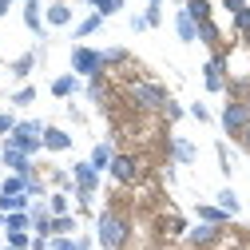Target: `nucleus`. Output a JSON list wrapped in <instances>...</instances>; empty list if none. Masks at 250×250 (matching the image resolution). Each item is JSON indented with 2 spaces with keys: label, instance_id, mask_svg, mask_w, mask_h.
Instances as JSON below:
<instances>
[{
  "label": "nucleus",
  "instance_id": "bb28decb",
  "mask_svg": "<svg viewBox=\"0 0 250 250\" xmlns=\"http://www.w3.org/2000/svg\"><path fill=\"white\" fill-rule=\"evenodd\" d=\"M199 40H203L207 48H218V44H223V36H218L214 20H203V24H199Z\"/></svg>",
  "mask_w": 250,
  "mask_h": 250
},
{
  "label": "nucleus",
  "instance_id": "9d476101",
  "mask_svg": "<svg viewBox=\"0 0 250 250\" xmlns=\"http://www.w3.org/2000/svg\"><path fill=\"white\" fill-rule=\"evenodd\" d=\"M218 238H223V227H210V223H199V227L187 230V242H191L195 250H207V246H214Z\"/></svg>",
  "mask_w": 250,
  "mask_h": 250
},
{
  "label": "nucleus",
  "instance_id": "393cba45",
  "mask_svg": "<svg viewBox=\"0 0 250 250\" xmlns=\"http://www.w3.org/2000/svg\"><path fill=\"white\" fill-rule=\"evenodd\" d=\"M0 195H28V175H8L0 183Z\"/></svg>",
  "mask_w": 250,
  "mask_h": 250
},
{
  "label": "nucleus",
  "instance_id": "7c9ffc66",
  "mask_svg": "<svg viewBox=\"0 0 250 250\" xmlns=\"http://www.w3.org/2000/svg\"><path fill=\"white\" fill-rule=\"evenodd\" d=\"M12 104H16V107L36 104V87H28V83H24V87H16V91H12Z\"/></svg>",
  "mask_w": 250,
  "mask_h": 250
},
{
  "label": "nucleus",
  "instance_id": "37998d69",
  "mask_svg": "<svg viewBox=\"0 0 250 250\" xmlns=\"http://www.w3.org/2000/svg\"><path fill=\"white\" fill-rule=\"evenodd\" d=\"M48 242H52V238H36V234H32V246H28V250H48Z\"/></svg>",
  "mask_w": 250,
  "mask_h": 250
},
{
  "label": "nucleus",
  "instance_id": "cd10ccee",
  "mask_svg": "<svg viewBox=\"0 0 250 250\" xmlns=\"http://www.w3.org/2000/svg\"><path fill=\"white\" fill-rule=\"evenodd\" d=\"M48 210H52V214H72V195H68V191H56V195L48 199Z\"/></svg>",
  "mask_w": 250,
  "mask_h": 250
},
{
  "label": "nucleus",
  "instance_id": "aec40b11",
  "mask_svg": "<svg viewBox=\"0 0 250 250\" xmlns=\"http://www.w3.org/2000/svg\"><path fill=\"white\" fill-rule=\"evenodd\" d=\"M100 28H104V16H100V12H91V16H83V20L76 24V40H87V36H96Z\"/></svg>",
  "mask_w": 250,
  "mask_h": 250
},
{
  "label": "nucleus",
  "instance_id": "c03bdc74",
  "mask_svg": "<svg viewBox=\"0 0 250 250\" xmlns=\"http://www.w3.org/2000/svg\"><path fill=\"white\" fill-rule=\"evenodd\" d=\"M8 8H12V0H0V20L8 16Z\"/></svg>",
  "mask_w": 250,
  "mask_h": 250
},
{
  "label": "nucleus",
  "instance_id": "4c0bfd02",
  "mask_svg": "<svg viewBox=\"0 0 250 250\" xmlns=\"http://www.w3.org/2000/svg\"><path fill=\"white\" fill-rule=\"evenodd\" d=\"M218 167H223V175H230V155H227V143H218Z\"/></svg>",
  "mask_w": 250,
  "mask_h": 250
},
{
  "label": "nucleus",
  "instance_id": "dca6fc26",
  "mask_svg": "<svg viewBox=\"0 0 250 250\" xmlns=\"http://www.w3.org/2000/svg\"><path fill=\"white\" fill-rule=\"evenodd\" d=\"M72 147V135L64 127H44V151H68Z\"/></svg>",
  "mask_w": 250,
  "mask_h": 250
},
{
  "label": "nucleus",
  "instance_id": "423d86ee",
  "mask_svg": "<svg viewBox=\"0 0 250 250\" xmlns=\"http://www.w3.org/2000/svg\"><path fill=\"white\" fill-rule=\"evenodd\" d=\"M72 183H76V199H80V207H87L91 195H96V187H100V171L83 159V163L72 167Z\"/></svg>",
  "mask_w": 250,
  "mask_h": 250
},
{
  "label": "nucleus",
  "instance_id": "e433bc0d",
  "mask_svg": "<svg viewBox=\"0 0 250 250\" xmlns=\"http://www.w3.org/2000/svg\"><path fill=\"white\" fill-rule=\"evenodd\" d=\"M48 250H76V238H52Z\"/></svg>",
  "mask_w": 250,
  "mask_h": 250
},
{
  "label": "nucleus",
  "instance_id": "6ab92c4d",
  "mask_svg": "<svg viewBox=\"0 0 250 250\" xmlns=\"http://www.w3.org/2000/svg\"><path fill=\"white\" fill-rule=\"evenodd\" d=\"M0 210H4V214L32 210V195H0Z\"/></svg>",
  "mask_w": 250,
  "mask_h": 250
},
{
  "label": "nucleus",
  "instance_id": "4468645a",
  "mask_svg": "<svg viewBox=\"0 0 250 250\" xmlns=\"http://www.w3.org/2000/svg\"><path fill=\"white\" fill-rule=\"evenodd\" d=\"M76 91H80V76H76V72H64V76L52 80V96H56V100H72Z\"/></svg>",
  "mask_w": 250,
  "mask_h": 250
},
{
  "label": "nucleus",
  "instance_id": "f704fd0d",
  "mask_svg": "<svg viewBox=\"0 0 250 250\" xmlns=\"http://www.w3.org/2000/svg\"><path fill=\"white\" fill-rule=\"evenodd\" d=\"M16 123H20V119H16L12 111H0V135H4V139H8V135L16 131Z\"/></svg>",
  "mask_w": 250,
  "mask_h": 250
},
{
  "label": "nucleus",
  "instance_id": "de8ad7c7",
  "mask_svg": "<svg viewBox=\"0 0 250 250\" xmlns=\"http://www.w3.org/2000/svg\"><path fill=\"white\" fill-rule=\"evenodd\" d=\"M147 4H151V8H163V0H147Z\"/></svg>",
  "mask_w": 250,
  "mask_h": 250
},
{
  "label": "nucleus",
  "instance_id": "72a5a7b5",
  "mask_svg": "<svg viewBox=\"0 0 250 250\" xmlns=\"http://www.w3.org/2000/svg\"><path fill=\"white\" fill-rule=\"evenodd\" d=\"M87 96L96 100V104H104V96H107V87H104V76H96V80L87 83Z\"/></svg>",
  "mask_w": 250,
  "mask_h": 250
},
{
  "label": "nucleus",
  "instance_id": "3c124183",
  "mask_svg": "<svg viewBox=\"0 0 250 250\" xmlns=\"http://www.w3.org/2000/svg\"><path fill=\"white\" fill-rule=\"evenodd\" d=\"M246 107H250V96H246Z\"/></svg>",
  "mask_w": 250,
  "mask_h": 250
},
{
  "label": "nucleus",
  "instance_id": "a878e982",
  "mask_svg": "<svg viewBox=\"0 0 250 250\" xmlns=\"http://www.w3.org/2000/svg\"><path fill=\"white\" fill-rule=\"evenodd\" d=\"M8 230H32V214H28V210L8 214V218H4V234H8Z\"/></svg>",
  "mask_w": 250,
  "mask_h": 250
},
{
  "label": "nucleus",
  "instance_id": "20e7f679",
  "mask_svg": "<svg viewBox=\"0 0 250 250\" xmlns=\"http://www.w3.org/2000/svg\"><path fill=\"white\" fill-rule=\"evenodd\" d=\"M72 72H76L80 80H96V76H104V72H107V64H104V52L76 44V48H72Z\"/></svg>",
  "mask_w": 250,
  "mask_h": 250
},
{
  "label": "nucleus",
  "instance_id": "ea45409f",
  "mask_svg": "<svg viewBox=\"0 0 250 250\" xmlns=\"http://www.w3.org/2000/svg\"><path fill=\"white\" fill-rule=\"evenodd\" d=\"M191 115H195L199 123H207V119H210V111H207V104H191Z\"/></svg>",
  "mask_w": 250,
  "mask_h": 250
},
{
  "label": "nucleus",
  "instance_id": "b1692460",
  "mask_svg": "<svg viewBox=\"0 0 250 250\" xmlns=\"http://www.w3.org/2000/svg\"><path fill=\"white\" fill-rule=\"evenodd\" d=\"M214 203H218V207H223V210H227L230 218H234V214L242 210V203H238V195L230 191V187H223V191H218V195H214Z\"/></svg>",
  "mask_w": 250,
  "mask_h": 250
},
{
  "label": "nucleus",
  "instance_id": "f257e3e1",
  "mask_svg": "<svg viewBox=\"0 0 250 250\" xmlns=\"http://www.w3.org/2000/svg\"><path fill=\"white\" fill-rule=\"evenodd\" d=\"M96 238H100L104 250H123L127 238H131V223H127L119 210H104V214L96 218Z\"/></svg>",
  "mask_w": 250,
  "mask_h": 250
},
{
  "label": "nucleus",
  "instance_id": "9b49d317",
  "mask_svg": "<svg viewBox=\"0 0 250 250\" xmlns=\"http://www.w3.org/2000/svg\"><path fill=\"white\" fill-rule=\"evenodd\" d=\"M24 28L32 36H44V4L40 0H24Z\"/></svg>",
  "mask_w": 250,
  "mask_h": 250
},
{
  "label": "nucleus",
  "instance_id": "f3484780",
  "mask_svg": "<svg viewBox=\"0 0 250 250\" xmlns=\"http://www.w3.org/2000/svg\"><path fill=\"white\" fill-rule=\"evenodd\" d=\"M171 155H175V163H183V167H187V163H195V155H199V151H195V143H191V139L175 135V139H171Z\"/></svg>",
  "mask_w": 250,
  "mask_h": 250
},
{
  "label": "nucleus",
  "instance_id": "473e14b6",
  "mask_svg": "<svg viewBox=\"0 0 250 250\" xmlns=\"http://www.w3.org/2000/svg\"><path fill=\"white\" fill-rule=\"evenodd\" d=\"M104 64H127V48H104Z\"/></svg>",
  "mask_w": 250,
  "mask_h": 250
},
{
  "label": "nucleus",
  "instance_id": "c756f323",
  "mask_svg": "<svg viewBox=\"0 0 250 250\" xmlns=\"http://www.w3.org/2000/svg\"><path fill=\"white\" fill-rule=\"evenodd\" d=\"M4 238H8V246H16V250H28V246H32V230H8Z\"/></svg>",
  "mask_w": 250,
  "mask_h": 250
},
{
  "label": "nucleus",
  "instance_id": "f03ea898",
  "mask_svg": "<svg viewBox=\"0 0 250 250\" xmlns=\"http://www.w3.org/2000/svg\"><path fill=\"white\" fill-rule=\"evenodd\" d=\"M127 100H131L135 107H143V111H163V107L171 104L167 87H163V83H151V80H135V83L127 87Z\"/></svg>",
  "mask_w": 250,
  "mask_h": 250
},
{
  "label": "nucleus",
  "instance_id": "49530a36",
  "mask_svg": "<svg viewBox=\"0 0 250 250\" xmlns=\"http://www.w3.org/2000/svg\"><path fill=\"white\" fill-rule=\"evenodd\" d=\"M242 147H246V151H250V127H246V131H242Z\"/></svg>",
  "mask_w": 250,
  "mask_h": 250
},
{
  "label": "nucleus",
  "instance_id": "6e6552de",
  "mask_svg": "<svg viewBox=\"0 0 250 250\" xmlns=\"http://www.w3.org/2000/svg\"><path fill=\"white\" fill-rule=\"evenodd\" d=\"M0 163H4L12 175H36V167H32V155L16 151L12 143H4V147H0Z\"/></svg>",
  "mask_w": 250,
  "mask_h": 250
},
{
  "label": "nucleus",
  "instance_id": "39448f33",
  "mask_svg": "<svg viewBox=\"0 0 250 250\" xmlns=\"http://www.w3.org/2000/svg\"><path fill=\"white\" fill-rule=\"evenodd\" d=\"M223 131L230 135V139H242V131L250 127V107H246V100H230L227 107H223Z\"/></svg>",
  "mask_w": 250,
  "mask_h": 250
},
{
  "label": "nucleus",
  "instance_id": "a18cd8bd",
  "mask_svg": "<svg viewBox=\"0 0 250 250\" xmlns=\"http://www.w3.org/2000/svg\"><path fill=\"white\" fill-rule=\"evenodd\" d=\"M76 250H91V238H76Z\"/></svg>",
  "mask_w": 250,
  "mask_h": 250
},
{
  "label": "nucleus",
  "instance_id": "2f4dec72",
  "mask_svg": "<svg viewBox=\"0 0 250 250\" xmlns=\"http://www.w3.org/2000/svg\"><path fill=\"white\" fill-rule=\"evenodd\" d=\"M230 20H234V32H238V36L246 40V36H250V4H246V8L238 12V16H230Z\"/></svg>",
  "mask_w": 250,
  "mask_h": 250
},
{
  "label": "nucleus",
  "instance_id": "a211bd4d",
  "mask_svg": "<svg viewBox=\"0 0 250 250\" xmlns=\"http://www.w3.org/2000/svg\"><path fill=\"white\" fill-rule=\"evenodd\" d=\"M111 159H115V147H111V143H96V147H91V159H87V163L104 175V171L111 167Z\"/></svg>",
  "mask_w": 250,
  "mask_h": 250
},
{
  "label": "nucleus",
  "instance_id": "5701e85b",
  "mask_svg": "<svg viewBox=\"0 0 250 250\" xmlns=\"http://www.w3.org/2000/svg\"><path fill=\"white\" fill-rule=\"evenodd\" d=\"M183 12L191 16L195 24H203V20H210V0H187V4H183Z\"/></svg>",
  "mask_w": 250,
  "mask_h": 250
},
{
  "label": "nucleus",
  "instance_id": "a19ab883",
  "mask_svg": "<svg viewBox=\"0 0 250 250\" xmlns=\"http://www.w3.org/2000/svg\"><path fill=\"white\" fill-rule=\"evenodd\" d=\"M223 8H227V12H230V16H238V12H242V8H246V0H223Z\"/></svg>",
  "mask_w": 250,
  "mask_h": 250
},
{
  "label": "nucleus",
  "instance_id": "79ce46f5",
  "mask_svg": "<svg viewBox=\"0 0 250 250\" xmlns=\"http://www.w3.org/2000/svg\"><path fill=\"white\" fill-rule=\"evenodd\" d=\"M147 28V16H131V32H143Z\"/></svg>",
  "mask_w": 250,
  "mask_h": 250
},
{
  "label": "nucleus",
  "instance_id": "c9c22d12",
  "mask_svg": "<svg viewBox=\"0 0 250 250\" xmlns=\"http://www.w3.org/2000/svg\"><path fill=\"white\" fill-rule=\"evenodd\" d=\"M143 16H147V28H159V20H163V8H151V4H147V12H143Z\"/></svg>",
  "mask_w": 250,
  "mask_h": 250
},
{
  "label": "nucleus",
  "instance_id": "7ed1b4c3",
  "mask_svg": "<svg viewBox=\"0 0 250 250\" xmlns=\"http://www.w3.org/2000/svg\"><path fill=\"white\" fill-rule=\"evenodd\" d=\"M44 127H48V123H40V119H20L16 131H12L4 143H12V147L24 151V155H40V151H44Z\"/></svg>",
  "mask_w": 250,
  "mask_h": 250
},
{
  "label": "nucleus",
  "instance_id": "09e8293b",
  "mask_svg": "<svg viewBox=\"0 0 250 250\" xmlns=\"http://www.w3.org/2000/svg\"><path fill=\"white\" fill-rule=\"evenodd\" d=\"M4 218H8V214H4V210H0V230H4Z\"/></svg>",
  "mask_w": 250,
  "mask_h": 250
},
{
  "label": "nucleus",
  "instance_id": "f8f14e48",
  "mask_svg": "<svg viewBox=\"0 0 250 250\" xmlns=\"http://www.w3.org/2000/svg\"><path fill=\"white\" fill-rule=\"evenodd\" d=\"M44 20H48V28H68V24H72V4L52 0V4L44 8Z\"/></svg>",
  "mask_w": 250,
  "mask_h": 250
},
{
  "label": "nucleus",
  "instance_id": "ddd939ff",
  "mask_svg": "<svg viewBox=\"0 0 250 250\" xmlns=\"http://www.w3.org/2000/svg\"><path fill=\"white\" fill-rule=\"evenodd\" d=\"M195 214H199V223H210V227H227V223H230V214L218 207V203H199Z\"/></svg>",
  "mask_w": 250,
  "mask_h": 250
},
{
  "label": "nucleus",
  "instance_id": "58836bf2",
  "mask_svg": "<svg viewBox=\"0 0 250 250\" xmlns=\"http://www.w3.org/2000/svg\"><path fill=\"white\" fill-rule=\"evenodd\" d=\"M163 115H167V119H171V123H175V119H183V107H179V104H175V100H171V104H167V107H163Z\"/></svg>",
  "mask_w": 250,
  "mask_h": 250
},
{
  "label": "nucleus",
  "instance_id": "2eb2a0df",
  "mask_svg": "<svg viewBox=\"0 0 250 250\" xmlns=\"http://www.w3.org/2000/svg\"><path fill=\"white\" fill-rule=\"evenodd\" d=\"M175 32H179V40H183V44H195V40H199V24L179 8V12H175Z\"/></svg>",
  "mask_w": 250,
  "mask_h": 250
},
{
  "label": "nucleus",
  "instance_id": "4be33fe9",
  "mask_svg": "<svg viewBox=\"0 0 250 250\" xmlns=\"http://www.w3.org/2000/svg\"><path fill=\"white\" fill-rule=\"evenodd\" d=\"M32 68H36V52H24V56L12 60V76H16V80H28V76H32Z\"/></svg>",
  "mask_w": 250,
  "mask_h": 250
},
{
  "label": "nucleus",
  "instance_id": "c85d7f7f",
  "mask_svg": "<svg viewBox=\"0 0 250 250\" xmlns=\"http://www.w3.org/2000/svg\"><path fill=\"white\" fill-rule=\"evenodd\" d=\"M87 4L96 8L104 20H107V16H115V12H123V0H87Z\"/></svg>",
  "mask_w": 250,
  "mask_h": 250
},
{
  "label": "nucleus",
  "instance_id": "1a4fd4ad",
  "mask_svg": "<svg viewBox=\"0 0 250 250\" xmlns=\"http://www.w3.org/2000/svg\"><path fill=\"white\" fill-rule=\"evenodd\" d=\"M107 175H111L115 183H135V179H139V159H135V155H119V151H115Z\"/></svg>",
  "mask_w": 250,
  "mask_h": 250
},
{
  "label": "nucleus",
  "instance_id": "412c9836",
  "mask_svg": "<svg viewBox=\"0 0 250 250\" xmlns=\"http://www.w3.org/2000/svg\"><path fill=\"white\" fill-rule=\"evenodd\" d=\"M76 234V218L72 214H52V238H72Z\"/></svg>",
  "mask_w": 250,
  "mask_h": 250
},
{
  "label": "nucleus",
  "instance_id": "603ef678",
  "mask_svg": "<svg viewBox=\"0 0 250 250\" xmlns=\"http://www.w3.org/2000/svg\"><path fill=\"white\" fill-rule=\"evenodd\" d=\"M246 44H250V36H246Z\"/></svg>",
  "mask_w": 250,
  "mask_h": 250
},
{
  "label": "nucleus",
  "instance_id": "8fccbe9b",
  "mask_svg": "<svg viewBox=\"0 0 250 250\" xmlns=\"http://www.w3.org/2000/svg\"><path fill=\"white\" fill-rule=\"evenodd\" d=\"M4 250H16V246H4Z\"/></svg>",
  "mask_w": 250,
  "mask_h": 250
},
{
  "label": "nucleus",
  "instance_id": "0eeeda50",
  "mask_svg": "<svg viewBox=\"0 0 250 250\" xmlns=\"http://www.w3.org/2000/svg\"><path fill=\"white\" fill-rule=\"evenodd\" d=\"M203 83L207 91H227V52H214L203 64Z\"/></svg>",
  "mask_w": 250,
  "mask_h": 250
}]
</instances>
